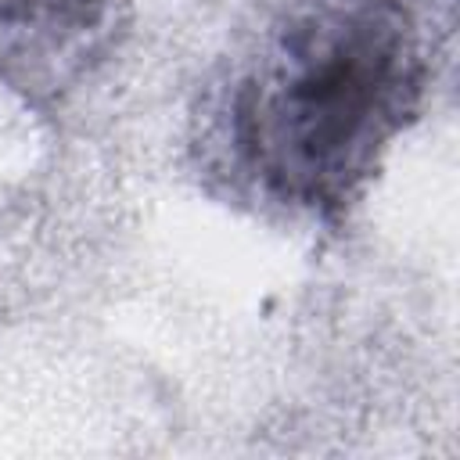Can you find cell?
Returning <instances> with one entry per match:
<instances>
[{
	"label": "cell",
	"instance_id": "1",
	"mask_svg": "<svg viewBox=\"0 0 460 460\" xmlns=\"http://www.w3.org/2000/svg\"><path fill=\"white\" fill-rule=\"evenodd\" d=\"M428 79L413 0H280L205 86L201 172L262 212L338 219L420 115Z\"/></svg>",
	"mask_w": 460,
	"mask_h": 460
},
{
	"label": "cell",
	"instance_id": "2",
	"mask_svg": "<svg viewBox=\"0 0 460 460\" xmlns=\"http://www.w3.org/2000/svg\"><path fill=\"white\" fill-rule=\"evenodd\" d=\"M119 0H0V83L25 101H61L115 43Z\"/></svg>",
	"mask_w": 460,
	"mask_h": 460
}]
</instances>
